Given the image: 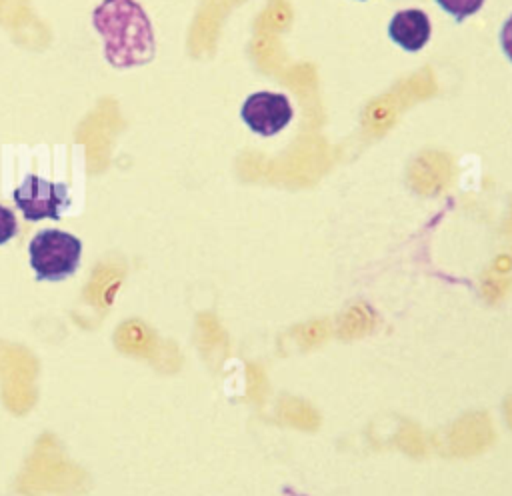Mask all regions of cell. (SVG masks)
Returning a JSON list of instances; mask_svg holds the SVG:
<instances>
[{"mask_svg": "<svg viewBox=\"0 0 512 496\" xmlns=\"http://www.w3.org/2000/svg\"><path fill=\"white\" fill-rule=\"evenodd\" d=\"M500 44H502L504 54L512 60V16L504 22V26L500 30Z\"/></svg>", "mask_w": 512, "mask_h": 496, "instance_id": "ba28073f", "label": "cell"}, {"mask_svg": "<svg viewBox=\"0 0 512 496\" xmlns=\"http://www.w3.org/2000/svg\"><path fill=\"white\" fill-rule=\"evenodd\" d=\"M28 256L38 282H60L78 270L82 242L70 232L46 228L30 240Z\"/></svg>", "mask_w": 512, "mask_h": 496, "instance_id": "7a4b0ae2", "label": "cell"}, {"mask_svg": "<svg viewBox=\"0 0 512 496\" xmlns=\"http://www.w3.org/2000/svg\"><path fill=\"white\" fill-rule=\"evenodd\" d=\"M390 38L408 52H418L430 40V18L418 8L400 10L388 26Z\"/></svg>", "mask_w": 512, "mask_h": 496, "instance_id": "5b68a950", "label": "cell"}, {"mask_svg": "<svg viewBox=\"0 0 512 496\" xmlns=\"http://www.w3.org/2000/svg\"><path fill=\"white\" fill-rule=\"evenodd\" d=\"M92 26L104 38L110 66L132 68L154 58L152 24L136 0H102L92 12Z\"/></svg>", "mask_w": 512, "mask_h": 496, "instance_id": "6da1fadb", "label": "cell"}, {"mask_svg": "<svg viewBox=\"0 0 512 496\" xmlns=\"http://www.w3.org/2000/svg\"><path fill=\"white\" fill-rule=\"evenodd\" d=\"M18 234V222L10 208L0 204V246L10 242Z\"/></svg>", "mask_w": 512, "mask_h": 496, "instance_id": "52a82bcc", "label": "cell"}, {"mask_svg": "<svg viewBox=\"0 0 512 496\" xmlns=\"http://www.w3.org/2000/svg\"><path fill=\"white\" fill-rule=\"evenodd\" d=\"M436 2L444 8V12L456 18V22H462L464 18L476 14L484 4V0H436Z\"/></svg>", "mask_w": 512, "mask_h": 496, "instance_id": "8992f818", "label": "cell"}, {"mask_svg": "<svg viewBox=\"0 0 512 496\" xmlns=\"http://www.w3.org/2000/svg\"><path fill=\"white\" fill-rule=\"evenodd\" d=\"M24 220L38 222L44 218L60 220L62 210L70 206L68 186L62 182H50L36 174H28L12 194Z\"/></svg>", "mask_w": 512, "mask_h": 496, "instance_id": "3957f363", "label": "cell"}, {"mask_svg": "<svg viewBox=\"0 0 512 496\" xmlns=\"http://www.w3.org/2000/svg\"><path fill=\"white\" fill-rule=\"evenodd\" d=\"M246 126L260 136H274L292 120V106L284 94L254 92L240 110Z\"/></svg>", "mask_w": 512, "mask_h": 496, "instance_id": "277c9868", "label": "cell"}]
</instances>
